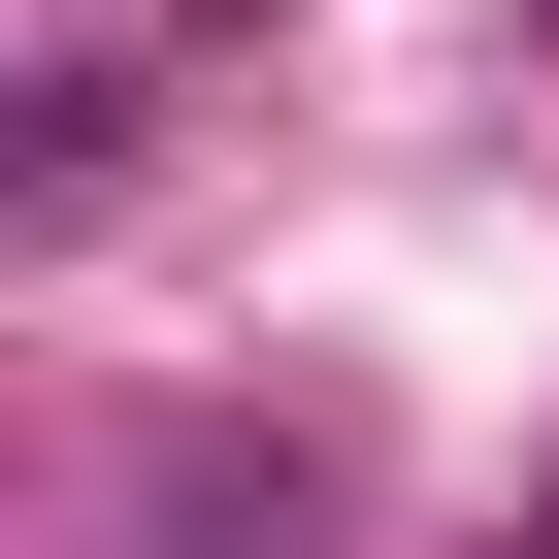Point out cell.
<instances>
[{
	"instance_id": "cell-1",
	"label": "cell",
	"mask_w": 559,
	"mask_h": 559,
	"mask_svg": "<svg viewBox=\"0 0 559 559\" xmlns=\"http://www.w3.org/2000/svg\"><path fill=\"white\" fill-rule=\"evenodd\" d=\"M330 526H362V493H330V428H132L67 559H330Z\"/></svg>"
}]
</instances>
